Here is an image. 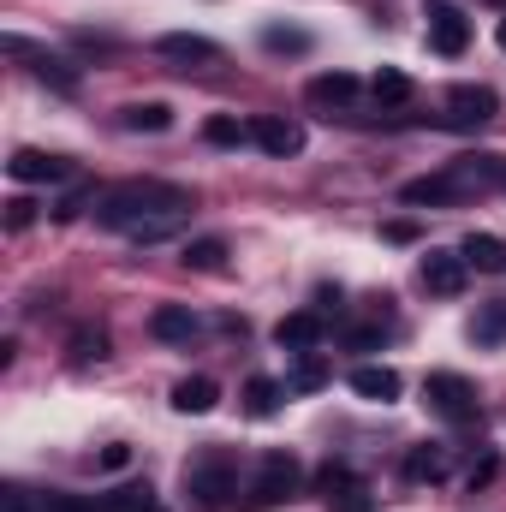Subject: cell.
Returning <instances> with one entry per match:
<instances>
[{"label":"cell","mask_w":506,"mask_h":512,"mask_svg":"<svg viewBox=\"0 0 506 512\" xmlns=\"http://www.w3.org/2000/svg\"><path fill=\"white\" fill-rule=\"evenodd\" d=\"M191 221V191L167 185V179H126L114 191L96 197V227L126 233L137 245H161Z\"/></svg>","instance_id":"6da1fadb"},{"label":"cell","mask_w":506,"mask_h":512,"mask_svg":"<svg viewBox=\"0 0 506 512\" xmlns=\"http://www.w3.org/2000/svg\"><path fill=\"white\" fill-rule=\"evenodd\" d=\"M506 179L501 155H459L447 173H429V179H411L399 197L405 203H453V197H471V191H489Z\"/></svg>","instance_id":"7a4b0ae2"},{"label":"cell","mask_w":506,"mask_h":512,"mask_svg":"<svg viewBox=\"0 0 506 512\" xmlns=\"http://www.w3.org/2000/svg\"><path fill=\"white\" fill-rule=\"evenodd\" d=\"M185 495L203 512L233 507V495H239V465H233V453H227V447H209L203 459H191V465H185Z\"/></svg>","instance_id":"3957f363"},{"label":"cell","mask_w":506,"mask_h":512,"mask_svg":"<svg viewBox=\"0 0 506 512\" xmlns=\"http://www.w3.org/2000/svg\"><path fill=\"white\" fill-rule=\"evenodd\" d=\"M298 489H304V465H298L292 453H268V459L256 465V483H251V512L280 507V501H292Z\"/></svg>","instance_id":"277c9868"},{"label":"cell","mask_w":506,"mask_h":512,"mask_svg":"<svg viewBox=\"0 0 506 512\" xmlns=\"http://www.w3.org/2000/svg\"><path fill=\"white\" fill-rule=\"evenodd\" d=\"M316 495H322L334 512H376V501H370V483H364L352 465H340V459H328V465L316 471Z\"/></svg>","instance_id":"5b68a950"},{"label":"cell","mask_w":506,"mask_h":512,"mask_svg":"<svg viewBox=\"0 0 506 512\" xmlns=\"http://www.w3.org/2000/svg\"><path fill=\"white\" fill-rule=\"evenodd\" d=\"M423 393H429V405H435L441 417H453V423L477 417V387L465 382V376H453V370H435V376L423 382Z\"/></svg>","instance_id":"8992f818"},{"label":"cell","mask_w":506,"mask_h":512,"mask_svg":"<svg viewBox=\"0 0 506 512\" xmlns=\"http://www.w3.org/2000/svg\"><path fill=\"white\" fill-rule=\"evenodd\" d=\"M429 48H435V54H447V60H459V54L471 48V24H465V12H459V6H447V0H435V6H429Z\"/></svg>","instance_id":"52a82bcc"},{"label":"cell","mask_w":506,"mask_h":512,"mask_svg":"<svg viewBox=\"0 0 506 512\" xmlns=\"http://www.w3.org/2000/svg\"><path fill=\"white\" fill-rule=\"evenodd\" d=\"M465 274H471V262L459 251H429L423 256V286H429L435 298H459V292H465Z\"/></svg>","instance_id":"ba28073f"},{"label":"cell","mask_w":506,"mask_h":512,"mask_svg":"<svg viewBox=\"0 0 506 512\" xmlns=\"http://www.w3.org/2000/svg\"><path fill=\"white\" fill-rule=\"evenodd\" d=\"M6 173L24 179V185H60V179H72V161L66 155H42V149H18L6 161Z\"/></svg>","instance_id":"9c48e42d"},{"label":"cell","mask_w":506,"mask_h":512,"mask_svg":"<svg viewBox=\"0 0 506 512\" xmlns=\"http://www.w3.org/2000/svg\"><path fill=\"white\" fill-rule=\"evenodd\" d=\"M6 54H18V60H30V72L42 78V84H54V90H78V72H66V60H54V54H42V48H30L24 36H6Z\"/></svg>","instance_id":"30bf717a"},{"label":"cell","mask_w":506,"mask_h":512,"mask_svg":"<svg viewBox=\"0 0 506 512\" xmlns=\"http://www.w3.org/2000/svg\"><path fill=\"white\" fill-rule=\"evenodd\" d=\"M316 340H322V316L316 310H292V316L274 322V346L280 352H316Z\"/></svg>","instance_id":"8fae6325"},{"label":"cell","mask_w":506,"mask_h":512,"mask_svg":"<svg viewBox=\"0 0 506 512\" xmlns=\"http://www.w3.org/2000/svg\"><path fill=\"white\" fill-rule=\"evenodd\" d=\"M251 143L286 161V155H298V149H304V126H298V120H256V126H251Z\"/></svg>","instance_id":"7c38bea8"},{"label":"cell","mask_w":506,"mask_h":512,"mask_svg":"<svg viewBox=\"0 0 506 512\" xmlns=\"http://www.w3.org/2000/svg\"><path fill=\"white\" fill-rule=\"evenodd\" d=\"M447 108H453V126H483V120H495V90L459 84V90L447 96Z\"/></svg>","instance_id":"4fadbf2b"},{"label":"cell","mask_w":506,"mask_h":512,"mask_svg":"<svg viewBox=\"0 0 506 512\" xmlns=\"http://www.w3.org/2000/svg\"><path fill=\"white\" fill-rule=\"evenodd\" d=\"M84 512H161V507H155V489H149V483H126V489H114V495L84 501Z\"/></svg>","instance_id":"5bb4252c"},{"label":"cell","mask_w":506,"mask_h":512,"mask_svg":"<svg viewBox=\"0 0 506 512\" xmlns=\"http://www.w3.org/2000/svg\"><path fill=\"white\" fill-rule=\"evenodd\" d=\"M352 393L358 399H376V405H393L399 399V376L387 364H364V370H352Z\"/></svg>","instance_id":"9a60e30c"},{"label":"cell","mask_w":506,"mask_h":512,"mask_svg":"<svg viewBox=\"0 0 506 512\" xmlns=\"http://www.w3.org/2000/svg\"><path fill=\"white\" fill-rule=\"evenodd\" d=\"M215 399H221V387L209 382V376H185V382L173 387V411H185V417L215 411Z\"/></svg>","instance_id":"2e32d148"},{"label":"cell","mask_w":506,"mask_h":512,"mask_svg":"<svg viewBox=\"0 0 506 512\" xmlns=\"http://www.w3.org/2000/svg\"><path fill=\"white\" fill-rule=\"evenodd\" d=\"M459 256H465L471 268H483V274H506V239H495V233H471V239L459 245Z\"/></svg>","instance_id":"e0dca14e"},{"label":"cell","mask_w":506,"mask_h":512,"mask_svg":"<svg viewBox=\"0 0 506 512\" xmlns=\"http://www.w3.org/2000/svg\"><path fill=\"white\" fill-rule=\"evenodd\" d=\"M167 60H221V42H209V36H191V30H173V36H161L155 42Z\"/></svg>","instance_id":"ac0fdd59"},{"label":"cell","mask_w":506,"mask_h":512,"mask_svg":"<svg viewBox=\"0 0 506 512\" xmlns=\"http://www.w3.org/2000/svg\"><path fill=\"white\" fill-rule=\"evenodd\" d=\"M358 96V78L352 72H322V78H310V102L316 108H346Z\"/></svg>","instance_id":"d6986e66"},{"label":"cell","mask_w":506,"mask_h":512,"mask_svg":"<svg viewBox=\"0 0 506 512\" xmlns=\"http://www.w3.org/2000/svg\"><path fill=\"white\" fill-rule=\"evenodd\" d=\"M149 334H155V340H191V334H197V316H191L185 304H161V310L149 316Z\"/></svg>","instance_id":"ffe728a7"},{"label":"cell","mask_w":506,"mask_h":512,"mask_svg":"<svg viewBox=\"0 0 506 512\" xmlns=\"http://www.w3.org/2000/svg\"><path fill=\"white\" fill-rule=\"evenodd\" d=\"M120 126L126 131H167L173 126V108L167 102H131L126 114H120Z\"/></svg>","instance_id":"44dd1931"},{"label":"cell","mask_w":506,"mask_h":512,"mask_svg":"<svg viewBox=\"0 0 506 512\" xmlns=\"http://www.w3.org/2000/svg\"><path fill=\"white\" fill-rule=\"evenodd\" d=\"M370 90H376V102H381V108H405V102H411V78H405L399 66H381Z\"/></svg>","instance_id":"7402d4cb"},{"label":"cell","mask_w":506,"mask_h":512,"mask_svg":"<svg viewBox=\"0 0 506 512\" xmlns=\"http://www.w3.org/2000/svg\"><path fill=\"white\" fill-rule=\"evenodd\" d=\"M280 399H286V387L274 382V376H251V387H245L251 417H274V411H280Z\"/></svg>","instance_id":"603a6c76"},{"label":"cell","mask_w":506,"mask_h":512,"mask_svg":"<svg viewBox=\"0 0 506 512\" xmlns=\"http://www.w3.org/2000/svg\"><path fill=\"white\" fill-rule=\"evenodd\" d=\"M471 340H477V346H501V340H506V298H501V304H483V310H477Z\"/></svg>","instance_id":"cb8c5ba5"},{"label":"cell","mask_w":506,"mask_h":512,"mask_svg":"<svg viewBox=\"0 0 506 512\" xmlns=\"http://www.w3.org/2000/svg\"><path fill=\"white\" fill-rule=\"evenodd\" d=\"M405 477H411V483H441V477H447V459H441L435 447H411Z\"/></svg>","instance_id":"d4e9b609"},{"label":"cell","mask_w":506,"mask_h":512,"mask_svg":"<svg viewBox=\"0 0 506 512\" xmlns=\"http://www.w3.org/2000/svg\"><path fill=\"white\" fill-rule=\"evenodd\" d=\"M262 48H268V54H304L310 36H304V30H286V24H268V30H262Z\"/></svg>","instance_id":"484cf974"},{"label":"cell","mask_w":506,"mask_h":512,"mask_svg":"<svg viewBox=\"0 0 506 512\" xmlns=\"http://www.w3.org/2000/svg\"><path fill=\"white\" fill-rule=\"evenodd\" d=\"M203 137H209L215 149H239V143L251 137V126H239V120H227V114H221V120H209V126H203Z\"/></svg>","instance_id":"4316f807"},{"label":"cell","mask_w":506,"mask_h":512,"mask_svg":"<svg viewBox=\"0 0 506 512\" xmlns=\"http://www.w3.org/2000/svg\"><path fill=\"white\" fill-rule=\"evenodd\" d=\"M328 382V364H322V358H310V352H304V364H298V376H292V382H286V393H310V387H322Z\"/></svg>","instance_id":"83f0119b"},{"label":"cell","mask_w":506,"mask_h":512,"mask_svg":"<svg viewBox=\"0 0 506 512\" xmlns=\"http://www.w3.org/2000/svg\"><path fill=\"white\" fill-rule=\"evenodd\" d=\"M221 256H227L221 239H197V245H185V262H191V268H221Z\"/></svg>","instance_id":"f1b7e54d"},{"label":"cell","mask_w":506,"mask_h":512,"mask_svg":"<svg viewBox=\"0 0 506 512\" xmlns=\"http://www.w3.org/2000/svg\"><path fill=\"white\" fill-rule=\"evenodd\" d=\"M6 209H12V215H6V221H12V233H24V227L36 221V203H30V197H12Z\"/></svg>","instance_id":"f546056e"},{"label":"cell","mask_w":506,"mask_h":512,"mask_svg":"<svg viewBox=\"0 0 506 512\" xmlns=\"http://www.w3.org/2000/svg\"><path fill=\"white\" fill-rule=\"evenodd\" d=\"M72 346H78V358H102V346H108V340H102V334H78Z\"/></svg>","instance_id":"4dcf8cb0"},{"label":"cell","mask_w":506,"mask_h":512,"mask_svg":"<svg viewBox=\"0 0 506 512\" xmlns=\"http://www.w3.org/2000/svg\"><path fill=\"white\" fill-rule=\"evenodd\" d=\"M381 346V328H358V334H352V352H376Z\"/></svg>","instance_id":"1f68e13d"},{"label":"cell","mask_w":506,"mask_h":512,"mask_svg":"<svg viewBox=\"0 0 506 512\" xmlns=\"http://www.w3.org/2000/svg\"><path fill=\"white\" fill-rule=\"evenodd\" d=\"M0 512H30V501H24V489H0Z\"/></svg>","instance_id":"d6a6232c"},{"label":"cell","mask_w":506,"mask_h":512,"mask_svg":"<svg viewBox=\"0 0 506 512\" xmlns=\"http://www.w3.org/2000/svg\"><path fill=\"white\" fill-rule=\"evenodd\" d=\"M489 477H495V459H483V465H471V489H483Z\"/></svg>","instance_id":"836d02e7"},{"label":"cell","mask_w":506,"mask_h":512,"mask_svg":"<svg viewBox=\"0 0 506 512\" xmlns=\"http://www.w3.org/2000/svg\"><path fill=\"white\" fill-rule=\"evenodd\" d=\"M126 459H131V453H126V447H120V441H114V447H108V453H102V465H108V471H120V465H126Z\"/></svg>","instance_id":"e575fe53"},{"label":"cell","mask_w":506,"mask_h":512,"mask_svg":"<svg viewBox=\"0 0 506 512\" xmlns=\"http://www.w3.org/2000/svg\"><path fill=\"white\" fill-rule=\"evenodd\" d=\"M501 48H506V24H501Z\"/></svg>","instance_id":"d590c367"},{"label":"cell","mask_w":506,"mask_h":512,"mask_svg":"<svg viewBox=\"0 0 506 512\" xmlns=\"http://www.w3.org/2000/svg\"><path fill=\"white\" fill-rule=\"evenodd\" d=\"M495 6H506V0H495Z\"/></svg>","instance_id":"8d00e7d4"}]
</instances>
